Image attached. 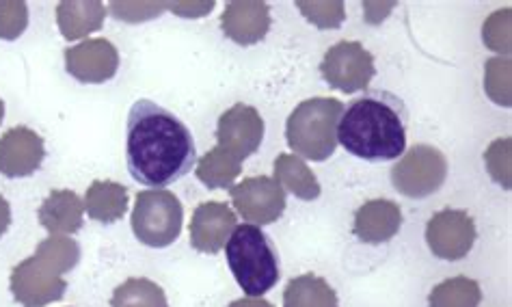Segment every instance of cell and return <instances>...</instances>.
Masks as SVG:
<instances>
[{
	"instance_id": "obj_4",
	"label": "cell",
	"mask_w": 512,
	"mask_h": 307,
	"mask_svg": "<svg viewBox=\"0 0 512 307\" xmlns=\"http://www.w3.org/2000/svg\"><path fill=\"white\" fill-rule=\"evenodd\" d=\"M344 104L335 98L301 102L286 122V141L294 156L322 163L338 148V124Z\"/></svg>"
},
{
	"instance_id": "obj_10",
	"label": "cell",
	"mask_w": 512,
	"mask_h": 307,
	"mask_svg": "<svg viewBox=\"0 0 512 307\" xmlns=\"http://www.w3.org/2000/svg\"><path fill=\"white\" fill-rule=\"evenodd\" d=\"M11 295L24 307H44L65 297V277L52 273L35 256L20 262L11 271Z\"/></svg>"
},
{
	"instance_id": "obj_29",
	"label": "cell",
	"mask_w": 512,
	"mask_h": 307,
	"mask_svg": "<svg viewBox=\"0 0 512 307\" xmlns=\"http://www.w3.org/2000/svg\"><path fill=\"white\" fill-rule=\"evenodd\" d=\"M482 39L491 50L502 52V55H508L510 52V11H497L489 22L484 24Z\"/></svg>"
},
{
	"instance_id": "obj_17",
	"label": "cell",
	"mask_w": 512,
	"mask_h": 307,
	"mask_svg": "<svg viewBox=\"0 0 512 307\" xmlns=\"http://www.w3.org/2000/svg\"><path fill=\"white\" fill-rule=\"evenodd\" d=\"M85 204L74 191H52L42 206L37 219L50 236H72L83 228Z\"/></svg>"
},
{
	"instance_id": "obj_25",
	"label": "cell",
	"mask_w": 512,
	"mask_h": 307,
	"mask_svg": "<svg viewBox=\"0 0 512 307\" xmlns=\"http://www.w3.org/2000/svg\"><path fill=\"white\" fill-rule=\"evenodd\" d=\"M35 258L57 275L70 273L80 262V247L70 236H50L39 243Z\"/></svg>"
},
{
	"instance_id": "obj_7",
	"label": "cell",
	"mask_w": 512,
	"mask_h": 307,
	"mask_svg": "<svg viewBox=\"0 0 512 307\" xmlns=\"http://www.w3.org/2000/svg\"><path fill=\"white\" fill-rule=\"evenodd\" d=\"M320 74L327 83L342 93L368 89L376 74L374 57L359 42H338L327 50L320 63Z\"/></svg>"
},
{
	"instance_id": "obj_1",
	"label": "cell",
	"mask_w": 512,
	"mask_h": 307,
	"mask_svg": "<svg viewBox=\"0 0 512 307\" xmlns=\"http://www.w3.org/2000/svg\"><path fill=\"white\" fill-rule=\"evenodd\" d=\"M197 163L193 132L178 115L152 100L132 104L126 124V165L134 182L165 189Z\"/></svg>"
},
{
	"instance_id": "obj_32",
	"label": "cell",
	"mask_w": 512,
	"mask_h": 307,
	"mask_svg": "<svg viewBox=\"0 0 512 307\" xmlns=\"http://www.w3.org/2000/svg\"><path fill=\"white\" fill-rule=\"evenodd\" d=\"M11 225V206L7 199L0 195V236H3Z\"/></svg>"
},
{
	"instance_id": "obj_11",
	"label": "cell",
	"mask_w": 512,
	"mask_h": 307,
	"mask_svg": "<svg viewBox=\"0 0 512 307\" xmlns=\"http://www.w3.org/2000/svg\"><path fill=\"white\" fill-rule=\"evenodd\" d=\"M264 139V119L249 104H234L227 109L217 124V145L238 160H245L258 152Z\"/></svg>"
},
{
	"instance_id": "obj_24",
	"label": "cell",
	"mask_w": 512,
	"mask_h": 307,
	"mask_svg": "<svg viewBox=\"0 0 512 307\" xmlns=\"http://www.w3.org/2000/svg\"><path fill=\"white\" fill-rule=\"evenodd\" d=\"M482 290L469 277H452L433 288L428 297L430 307H478Z\"/></svg>"
},
{
	"instance_id": "obj_34",
	"label": "cell",
	"mask_w": 512,
	"mask_h": 307,
	"mask_svg": "<svg viewBox=\"0 0 512 307\" xmlns=\"http://www.w3.org/2000/svg\"><path fill=\"white\" fill-rule=\"evenodd\" d=\"M3 119H5V102L0 98V124H3Z\"/></svg>"
},
{
	"instance_id": "obj_27",
	"label": "cell",
	"mask_w": 512,
	"mask_h": 307,
	"mask_svg": "<svg viewBox=\"0 0 512 307\" xmlns=\"http://www.w3.org/2000/svg\"><path fill=\"white\" fill-rule=\"evenodd\" d=\"M484 87L493 102L510 106V61L506 57H497L487 63Z\"/></svg>"
},
{
	"instance_id": "obj_16",
	"label": "cell",
	"mask_w": 512,
	"mask_h": 307,
	"mask_svg": "<svg viewBox=\"0 0 512 307\" xmlns=\"http://www.w3.org/2000/svg\"><path fill=\"white\" fill-rule=\"evenodd\" d=\"M402 228V210L392 199H372L355 212L353 234L368 245L392 240Z\"/></svg>"
},
{
	"instance_id": "obj_26",
	"label": "cell",
	"mask_w": 512,
	"mask_h": 307,
	"mask_svg": "<svg viewBox=\"0 0 512 307\" xmlns=\"http://www.w3.org/2000/svg\"><path fill=\"white\" fill-rule=\"evenodd\" d=\"M29 26V7L22 0H0V39L13 42Z\"/></svg>"
},
{
	"instance_id": "obj_12",
	"label": "cell",
	"mask_w": 512,
	"mask_h": 307,
	"mask_svg": "<svg viewBox=\"0 0 512 307\" xmlns=\"http://www.w3.org/2000/svg\"><path fill=\"white\" fill-rule=\"evenodd\" d=\"M65 70L80 83L100 85L111 80L119 70V52L104 37L85 39L65 50Z\"/></svg>"
},
{
	"instance_id": "obj_33",
	"label": "cell",
	"mask_w": 512,
	"mask_h": 307,
	"mask_svg": "<svg viewBox=\"0 0 512 307\" xmlns=\"http://www.w3.org/2000/svg\"><path fill=\"white\" fill-rule=\"evenodd\" d=\"M227 307H273V305L268 303V301H264V299H253V297H249V299L232 301Z\"/></svg>"
},
{
	"instance_id": "obj_15",
	"label": "cell",
	"mask_w": 512,
	"mask_h": 307,
	"mask_svg": "<svg viewBox=\"0 0 512 307\" xmlns=\"http://www.w3.org/2000/svg\"><path fill=\"white\" fill-rule=\"evenodd\" d=\"M221 29L238 46H253L271 31V9L260 0H234L223 11Z\"/></svg>"
},
{
	"instance_id": "obj_22",
	"label": "cell",
	"mask_w": 512,
	"mask_h": 307,
	"mask_svg": "<svg viewBox=\"0 0 512 307\" xmlns=\"http://www.w3.org/2000/svg\"><path fill=\"white\" fill-rule=\"evenodd\" d=\"M242 171V160L234 154H229L223 148H212L204 158L197 163V180L204 182L208 189H232L236 178Z\"/></svg>"
},
{
	"instance_id": "obj_2",
	"label": "cell",
	"mask_w": 512,
	"mask_h": 307,
	"mask_svg": "<svg viewBox=\"0 0 512 307\" xmlns=\"http://www.w3.org/2000/svg\"><path fill=\"white\" fill-rule=\"evenodd\" d=\"M338 143L368 163L396 160L407 152V106L389 91H368L340 117Z\"/></svg>"
},
{
	"instance_id": "obj_20",
	"label": "cell",
	"mask_w": 512,
	"mask_h": 307,
	"mask_svg": "<svg viewBox=\"0 0 512 307\" xmlns=\"http://www.w3.org/2000/svg\"><path fill=\"white\" fill-rule=\"evenodd\" d=\"M281 189L292 193L294 197L312 202L320 197V182L316 173L309 169L299 156L281 154L275 160V178Z\"/></svg>"
},
{
	"instance_id": "obj_23",
	"label": "cell",
	"mask_w": 512,
	"mask_h": 307,
	"mask_svg": "<svg viewBox=\"0 0 512 307\" xmlns=\"http://www.w3.org/2000/svg\"><path fill=\"white\" fill-rule=\"evenodd\" d=\"M111 307H169V301L165 290L152 279L132 277L115 288Z\"/></svg>"
},
{
	"instance_id": "obj_31",
	"label": "cell",
	"mask_w": 512,
	"mask_h": 307,
	"mask_svg": "<svg viewBox=\"0 0 512 307\" xmlns=\"http://www.w3.org/2000/svg\"><path fill=\"white\" fill-rule=\"evenodd\" d=\"M165 7L182 18H201L214 9V3H165Z\"/></svg>"
},
{
	"instance_id": "obj_3",
	"label": "cell",
	"mask_w": 512,
	"mask_h": 307,
	"mask_svg": "<svg viewBox=\"0 0 512 307\" xmlns=\"http://www.w3.org/2000/svg\"><path fill=\"white\" fill-rule=\"evenodd\" d=\"M225 258L245 295L260 299L279 282V253L258 225H236L225 245Z\"/></svg>"
},
{
	"instance_id": "obj_5",
	"label": "cell",
	"mask_w": 512,
	"mask_h": 307,
	"mask_svg": "<svg viewBox=\"0 0 512 307\" xmlns=\"http://www.w3.org/2000/svg\"><path fill=\"white\" fill-rule=\"evenodd\" d=\"M184 208L180 199L167 189H147L137 195L130 225L139 243L152 249H165L182 232Z\"/></svg>"
},
{
	"instance_id": "obj_21",
	"label": "cell",
	"mask_w": 512,
	"mask_h": 307,
	"mask_svg": "<svg viewBox=\"0 0 512 307\" xmlns=\"http://www.w3.org/2000/svg\"><path fill=\"white\" fill-rule=\"evenodd\" d=\"M284 307H340L327 279L305 273L294 277L284 290Z\"/></svg>"
},
{
	"instance_id": "obj_14",
	"label": "cell",
	"mask_w": 512,
	"mask_h": 307,
	"mask_svg": "<svg viewBox=\"0 0 512 307\" xmlns=\"http://www.w3.org/2000/svg\"><path fill=\"white\" fill-rule=\"evenodd\" d=\"M236 230L234 210L221 202L199 204L191 219V245L199 253H219Z\"/></svg>"
},
{
	"instance_id": "obj_18",
	"label": "cell",
	"mask_w": 512,
	"mask_h": 307,
	"mask_svg": "<svg viewBox=\"0 0 512 307\" xmlns=\"http://www.w3.org/2000/svg\"><path fill=\"white\" fill-rule=\"evenodd\" d=\"M106 7L98 0H63L57 7V24L67 42H76L102 29Z\"/></svg>"
},
{
	"instance_id": "obj_30",
	"label": "cell",
	"mask_w": 512,
	"mask_h": 307,
	"mask_svg": "<svg viewBox=\"0 0 512 307\" xmlns=\"http://www.w3.org/2000/svg\"><path fill=\"white\" fill-rule=\"evenodd\" d=\"M491 178L510 189V139H497L484 154Z\"/></svg>"
},
{
	"instance_id": "obj_9",
	"label": "cell",
	"mask_w": 512,
	"mask_h": 307,
	"mask_svg": "<svg viewBox=\"0 0 512 307\" xmlns=\"http://www.w3.org/2000/svg\"><path fill=\"white\" fill-rule=\"evenodd\" d=\"M426 243L441 260H463L476 243V223L465 210H441L426 225Z\"/></svg>"
},
{
	"instance_id": "obj_28",
	"label": "cell",
	"mask_w": 512,
	"mask_h": 307,
	"mask_svg": "<svg viewBox=\"0 0 512 307\" xmlns=\"http://www.w3.org/2000/svg\"><path fill=\"white\" fill-rule=\"evenodd\" d=\"M299 9L318 29H338L346 18L340 0H333V3H299Z\"/></svg>"
},
{
	"instance_id": "obj_8",
	"label": "cell",
	"mask_w": 512,
	"mask_h": 307,
	"mask_svg": "<svg viewBox=\"0 0 512 307\" xmlns=\"http://www.w3.org/2000/svg\"><path fill=\"white\" fill-rule=\"evenodd\" d=\"M238 215L251 225H271L286 212V191L268 176L247 178L229 189Z\"/></svg>"
},
{
	"instance_id": "obj_6",
	"label": "cell",
	"mask_w": 512,
	"mask_h": 307,
	"mask_svg": "<svg viewBox=\"0 0 512 307\" xmlns=\"http://www.w3.org/2000/svg\"><path fill=\"white\" fill-rule=\"evenodd\" d=\"M448 178V160L433 145H413L392 169V182L404 197L422 199L437 193Z\"/></svg>"
},
{
	"instance_id": "obj_19",
	"label": "cell",
	"mask_w": 512,
	"mask_h": 307,
	"mask_svg": "<svg viewBox=\"0 0 512 307\" xmlns=\"http://www.w3.org/2000/svg\"><path fill=\"white\" fill-rule=\"evenodd\" d=\"M83 204L93 221L115 223L128 210V189L113 180H96L87 189Z\"/></svg>"
},
{
	"instance_id": "obj_13",
	"label": "cell",
	"mask_w": 512,
	"mask_h": 307,
	"mask_svg": "<svg viewBox=\"0 0 512 307\" xmlns=\"http://www.w3.org/2000/svg\"><path fill=\"white\" fill-rule=\"evenodd\" d=\"M46 158L44 139L35 130L16 126L0 137V176L29 178Z\"/></svg>"
}]
</instances>
